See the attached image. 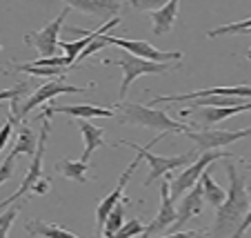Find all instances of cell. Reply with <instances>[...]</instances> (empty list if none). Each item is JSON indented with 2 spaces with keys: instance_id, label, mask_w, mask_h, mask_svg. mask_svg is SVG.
<instances>
[{
  "instance_id": "cell-1",
  "label": "cell",
  "mask_w": 251,
  "mask_h": 238,
  "mask_svg": "<svg viewBox=\"0 0 251 238\" xmlns=\"http://www.w3.org/2000/svg\"><path fill=\"white\" fill-rule=\"evenodd\" d=\"M225 167H227V176H229V189H227V198L218 207L216 218H213V229H211L213 238L231 236L251 207V198L249 191H247V178L238 172L233 158H227Z\"/></svg>"
},
{
  "instance_id": "cell-2",
  "label": "cell",
  "mask_w": 251,
  "mask_h": 238,
  "mask_svg": "<svg viewBox=\"0 0 251 238\" xmlns=\"http://www.w3.org/2000/svg\"><path fill=\"white\" fill-rule=\"evenodd\" d=\"M118 109H120V120L125 125L156 129L162 136H167V133H185L194 127L191 123L174 120L165 109H153V107L140 105V103H123V105H118Z\"/></svg>"
},
{
  "instance_id": "cell-3",
  "label": "cell",
  "mask_w": 251,
  "mask_h": 238,
  "mask_svg": "<svg viewBox=\"0 0 251 238\" xmlns=\"http://www.w3.org/2000/svg\"><path fill=\"white\" fill-rule=\"evenodd\" d=\"M49 129H51V123L47 118H43V125H40V136H38V147H36V154L31 156V165H29L27 174L23 178V185L9 196V198L0 200V210L14 205L18 203L23 196H27L29 191L38 196H45L49 191V178L43 176V165H45V143H47V136H49Z\"/></svg>"
},
{
  "instance_id": "cell-4",
  "label": "cell",
  "mask_w": 251,
  "mask_h": 238,
  "mask_svg": "<svg viewBox=\"0 0 251 238\" xmlns=\"http://www.w3.org/2000/svg\"><path fill=\"white\" fill-rule=\"evenodd\" d=\"M116 147H131L138 152L140 160L149 162V176L145 181V187L153 185L160 176H169L174 169H180V167H187L191 162V158H196V152H185L180 156H156V154L149 152V147H140L136 143H129V140H118Z\"/></svg>"
},
{
  "instance_id": "cell-5",
  "label": "cell",
  "mask_w": 251,
  "mask_h": 238,
  "mask_svg": "<svg viewBox=\"0 0 251 238\" xmlns=\"http://www.w3.org/2000/svg\"><path fill=\"white\" fill-rule=\"evenodd\" d=\"M114 65H118L120 69H123V82H120L118 98L125 103L129 87H131V82L136 80V78L169 74V72H174L176 67H178V62H165V65H158V62H149V60H142V58L131 56V53H125L120 60H114Z\"/></svg>"
},
{
  "instance_id": "cell-6",
  "label": "cell",
  "mask_w": 251,
  "mask_h": 238,
  "mask_svg": "<svg viewBox=\"0 0 251 238\" xmlns=\"http://www.w3.org/2000/svg\"><path fill=\"white\" fill-rule=\"evenodd\" d=\"M182 136H187V138L196 145V149H194L196 156H198V154L202 156V154H207V152H220V149L227 147V145L238 143V140L251 136V127L233 129V132H229V129H189V132H185Z\"/></svg>"
},
{
  "instance_id": "cell-7",
  "label": "cell",
  "mask_w": 251,
  "mask_h": 238,
  "mask_svg": "<svg viewBox=\"0 0 251 238\" xmlns=\"http://www.w3.org/2000/svg\"><path fill=\"white\" fill-rule=\"evenodd\" d=\"M89 89H94V85H89V87H74V85H65L60 78L49 80V82H45L43 87H38V89L33 91V94L25 100L23 105L18 107L14 120H18V123H20V120L27 118V114H31L36 107H43L45 103L53 100L56 96H62V94H85V91H89Z\"/></svg>"
},
{
  "instance_id": "cell-8",
  "label": "cell",
  "mask_w": 251,
  "mask_h": 238,
  "mask_svg": "<svg viewBox=\"0 0 251 238\" xmlns=\"http://www.w3.org/2000/svg\"><path fill=\"white\" fill-rule=\"evenodd\" d=\"M104 45H116V47H123L127 53L136 58H142V60L149 62H158V65H165V62H180L182 60V52H160L156 49L151 43L147 40H127V38H114L109 33L102 36Z\"/></svg>"
},
{
  "instance_id": "cell-9",
  "label": "cell",
  "mask_w": 251,
  "mask_h": 238,
  "mask_svg": "<svg viewBox=\"0 0 251 238\" xmlns=\"http://www.w3.org/2000/svg\"><path fill=\"white\" fill-rule=\"evenodd\" d=\"M220 158H231L229 154L225 152H207L202 154V156L198 158V160H194L189 167H185L180 174L176 178H171L169 181V194L171 198H180V196H185L187 191L191 189V187L196 185V183L200 181V176H202V172L207 169L209 165H211L213 160H220Z\"/></svg>"
},
{
  "instance_id": "cell-10",
  "label": "cell",
  "mask_w": 251,
  "mask_h": 238,
  "mask_svg": "<svg viewBox=\"0 0 251 238\" xmlns=\"http://www.w3.org/2000/svg\"><path fill=\"white\" fill-rule=\"evenodd\" d=\"M69 16V7H62V11L58 14V18H53L49 25H45L43 29H38V31L33 33H27L25 36V43L31 45V47L38 49V53L43 58H53L56 56V47L58 43H60V31H62V25H65V18Z\"/></svg>"
},
{
  "instance_id": "cell-11",
  "label": "cell",
  "mask_w": 251,
  "mask_h": 238,
  "mask_svg": "<svg viewBox=\"0 0 251 238\" xmlns=\"http://www.w3.org/2000/svg\"><path fill=\"white\" fill-rule=\"evenodd\" d=\"M174 220H176V200L169 194V181H165L160 187V207H158V214L153 216L151 223L145 225L142 238H153V236H160V234L169 232Z\"/></svg>"
},
{
  "instance_id": "cell-12",
  "label": "cell",
  "mask_w": 251,
  "mask_h": 238,
  "mask_svg": "<svg viewBox=\"0 0 251 238\" xmlns=\"http://www.w3.org/2000/svg\"><path fill=\"white\" fill-rule=\"evenodd\" d=\"M209 96H229V98H251V87L240 85V87H211V89H198L191 94H180V96H156L149 103V107L158 105V103H194L198 98H209Z\"/></svg>"
},
{
  "instance_id": "cell-13",
  "label": "cell",
  "mask_w": 251,
  "mask_h": 238,
  "mask_svg": "<svg viewBox=\"0 0 251 238\" xmlns=\"http://www.w3.org/2000/svg\"><path fill=\"white\" fill-rule=\"evenodd\" d=\"M251 109V100L242 103L240 107H202V109H182V116H194L196 123H191L196 129H211V125H218L223 120L231 118L236 114Z\"/></svg>"
},
{
  "instance_id": "cell-14",
  "label": "cell",
  "mask_w": 251,
  "mask_h": 238,
  "mask_svg": "<svg viewBox=\"0 0 251 238\" xmlns=\"http://www.w3.org/2000/svg\"><path fill=\"white\" fill-rule=\"evenodd\" d=\"M202 203H204V196H202V187H200V181H198L185 196H182L180 207H176V220H174V225L169 227L167 234L180 232L182 225H187L194 216H200V212H202Z\"/></svg>"
},
{
  "instance_id": "cell-15",
  "label": "cell",
  "mask_w": 251,
  "mask_h": 238,
  "mask_svg": "<svg viewBox=\"0 0 251 238\" xmlns=\"http://www.w3.org/2000/svg\"><path fill=\"white\" fill-rule=\"evenodd\" d=\"M138 162H140V156H138V158H133V160H131V165H129L127 169H125V172H123V176L118 178V185L114 187V191H111L109 196H104V198L100 200L98 210H96V223H98V229H100V232H102V227H104V220H107V216H109V212L114 210L116 205H118L120 200H125V187H127V183H129V178H131V174L136 172Z\"/></svg>"
},
{
  "instance_id": "cell-16",
  "label": "cell",
  "mask_w": 251,
  "mask_h": 238,
  "mask_svg": "<svg viewBox=\"0 0 251 238\" xmlns=\"http://www.w3.org/2000/svg\"><path fill=\"white\" fill-rule=\"evenodd\" d=\"M53 114H67L80 120H91V118H111L116 111L100 105H51L40 111V118H49Z\"/></svg>"
},
{
  "instance_id": "cell-17",
  "label": "cell",
  "mask_w": 251,
  "mask_h": 238,
  "mask_svg": "<svg viewBox=\"0 0 251 238\" xmlns=\"http://www.w3.org/2000/svg\"><path fill=\"white\" fill-rule=\"evenodd\" d=\"M69 9H78L82 14H91L98 18H116L118 11L123 9V2L118 0H69L67 2Z\"/></svg>"
},
{
  "instance_id": "cell-18",
  "label": "cell",
  "mask_w": 251,
  "mask_h": 238,
  "mask_svg": "<svg viewBox=\"0 0 251 238\" xmlns=\"http://www.w3.org/2000/svg\"><path fill=\"white\" fill-rule=\"evenodd\" d=\"M149 20H151V27L156 36L169 33L174 29L176 20H178V0H169V2L160 5L158 9L149 11Z\"/></svg>"
},
{
  "instance_id": "cell-19",
  "label": "cell",
  "mask_w": 251,
  "mask_h": 238,
  "mask_svg": "<svg viewBox=\"0 0 251 238\" xmlns=\"http://www.w3.org/2000/svg\"><path fill=\"white\" fill-rule=\"evenodd\" d=\"M80 133H82V140H85V152H82V162H87L91 158V154L96 149L104 147V129L102 127H96L91 125L89 120H80Z\"/></svg>"
},
{
  "instance_id": "cell-20",
  "label": "cell",
  "mask_w": 251,
  "mask_h": 238,
  "mask_svg": "<svg viewBox=\"0 0 251 238\" xmlns=\"http://www.w3.org/2000/svg\"><path fill=\"white\" fill-rule=\"evenodd\" d=\"M27 232L31 236H43V238H78L69 229L60 227V225H53V223H45V220H29Z\"/></svg>"
},
{
  "instance_id": "cell-21",
  "label": "cell",
  "mask_w": 251,
  "mask_h": 238,
  "mask_svg": "<svg viewBox=\"0 0 251 238\" xmlns=\"http://www.w3.org/2000/svg\"><path fill=\"white\" fill-rule=\"evenodd\" d=\"M200 187H202V196H204V200H207L211 207H216L218 210L220 205L225 203V198H227V191L223 189V187L218 185V183L211 178V174L204 169L202 172V176H200Z\"/></svg>"
},
{
  "instance_id": "cell-22",
  "label": "cell",
  "mask_w": 251,
  "mask_h": 238,
  "mask_svg": "<svg viewBox=\"0 0 251 238\" xmlns=\"http://www.w3.org/2000/svg\"><path fill=\"white\" fill-rule=\"evenodd\" d=\"M87 169H89V162L71 160V158H62L60 165H58V172L62 176L76 183H87Z\"/></svg>"
},
{
  "instance_id": "cell-23",
  "label": "cell",
  "mask_w": 251,
  "mask_h": 238,
  "mask_svg": "<svg viewBox=\"0 0 251 238\" xmlns=\"http://www.w3.org/2000/svg\"><path fill=\"white\" fill-rule=\"evenodd\" d=\"M36 147H38L36 133H33L29 127H23L18 132V138H16V145H14V149H11L9 156L16 158L18 154H29V156H33V154H36Z\"/></svg>"
},
{
  "instance_id": "cell-24",
  "label": "cell",
  "mask_w": 251,
  "mask_h": 238,
  "mask_svg": "<svg viewBox=\"0 0 251 238\" xmlns=\"http://www.w3.org/2000/svg\"><path fill=\"white\" fill-rule=\"evenodd\" d=\"M125 210H127V200H120L118 205L109 212V216L104 220V227H102V238H111L125 225Z\"/></svg>"
},
{
  "instance_id": "cell-25",
  "label": "cell",
  "mask_w": 251,
  "mask_h": 238,
  "mask_svg": "<svg viewBox=\"0 0 251 238\" xmlns=\"http://www.w3.org/2000/svg\"><path fill=\"white\" fill-rule=\"evenodd\" d=\"M247 100L240 98H229V96H209V98H198L191 103V107L185 109H202V107H240Z\"/></svg>"
},
{
  "instance_id": "cell-26",
  "label": "cell",
  "mask_w": 251,
  "mask_h": 238,
  "mask_svg": "<svg viewBox=\"0 0 251 238\" xmlns=\"http://www.w3.org/2000/svg\"><path fill=\"white\" fill-rule=\"evenodd\" d=\"M16 72H23V74H29V76H40V78H53L56 80L58 76H65L67 69H60V67H33L31 62L27 65H14Z\"/></svg>"
},
{
  "instance_id": "cell-27",
  "label": "cell",
  "mask_w": 251,
  "mask_h": 238,
  "mask_svg": "<svg viewBox=\"0 0 251 238\" xmlns=\"http://www.w3.org/2000/svg\"><path fill=\"white\" fill-rule=\"evenodd\" d=\"M249 29H251V18H247V20H240V23H229V25H223V27L209 29L207 36L216 38V36H229V33H245Z\"/></svg>"
},
{
  "instance_id": "cell-28",
  "label": "cell",
  "mask_w": 251,
  "mask_h": 238,
  "mask_svg": "<svg viewBox=\"0 0 251 238\" xmlns=\"http://www.w3.org/2000/svg\"><path fill=\"white\" fill-rule=\"evenodd\" d=\"M142 229H145V227H142L140 220L131 218V220H127V223H125L111 238H136V236H142Z\"/></svg>"
},
{
  "instance_id": "cell-29",
  "label": "cell",
  "mask_w": 251,
  "mask_h": 238,
  "mask_svg": "<svg viewBox=\"0 0 251 238\" xmlns=\"http://www.w3.org/2000/svg\"><path fill=\"white\" fill-rule=\"evenodd\" d=\"M18 214H20V205L9 207L5 214H0V238H9V229H11V225H14V220Z\"/></svg>"
},
{
  "instance_id": "cell-30",
  "label": "cell",
  "mask_w": 251,
  "mask_h": 238,
  "mask_svg": "<svg viewBox=\"0 0 251 238\" xmlns=\"http://www.w3.org/2000/svg\"><path fill=\"white\" fill-rule=\"evenodd\" d=\"M14 123H16V120L9 116V118L2 123V127H0V154H2V149L7 147V143H9L11 132H14Z\"/></svg>"
},
{
  "instance_id": "cell-31",
  "label": "cell",
  "mask_w": 251,
  "mask_h": 238,
  "mask_svg": "<svg viewBox=\"0 0 251 238\" xmlns=\"http://www.w3.org/2000/svg\"><path fill=\"white\" fill-rule=\"evenodd\" d=\"M29 87V82H20V85H16V87H11V89H2L0 91V100H16L18 98L20 100V96L25 94V89Z\"/></svg>"
},
{
  "instance_id": "cell-32",
  "label": "cell",
  "mask_w": 251,
  "mask_h": 238,
  "mask_svg": "<svg viewBox=\"0 0 251 238\" xmlns=\"http://www.w3.org/2000/svg\"><path fill=\"white\" fill-rule=\"evenodd\" d=\"M11 172H14V158L7 156L5 162L0 165V185H5L7 181L11 178Z\"/></svg>"
},
{
  "instance_id": "cell-33",
  "label": "cell",
  "mask_w": 251,
  "mask_h": 238,
  "mask_svg": "<svg viewBox=\"0 0 251 238\" xmlns=\"http://www.w3.org/2000/svg\"><path fill=\"white\" fill-rule=\"evenodd\" d=\"M102 47H107V45H104L102 36H100V38H98V40H94V43H91V45H89V47H87V49H85V52H82V53H80V56H78L76 65H78V62H80V60H85V58H89V56H91V53L100 52V49H102Z\"/></svg>"
},
{
  "instance_id": "cell-34",
  "label": "cell",
  "mask_w": 251,
  "mask_h": 238,
  "mask_svg": "<svg viewBox=\"0 0 251 238\" xmlns=\"http://www.w3.org/2000/svg\"><path fill=\"white\" fill-rule=\"evenodd\" d=\"M249 227H251V207H249V212L245 214L242 223L238 225V229H236V232H233L229 238H245V234H247V229H249Z\"/></svg>"
},
{
  "instance_id": "cell-35",
  "label": "cell",
  "mask_w": 251,
  "mask_h": 238,
  "mask_svg": "<svg viewBox=\"0 0 251 238\" xmlns=\"http://www.w3.org/2000/svg\"><path fill=\"white\" fill-rule=\"evenodd\" d=\"M158 238H209L207 232H176V234H165Z\"/></svg>"
},
{
  "instance_id": "cell-36",
  "label": "cell",
  "mask_w": 251,
  "mask_h": 238,
  "mask_svg": "<svg viewBox=\"0 0 251 238\" xmlns=\"http://www.w3.org/2000/svg\"><path fill=\"white\" fill-rule=\"evenodd\" d=\"M245 167H247V169H249V172H251V160H245Z\"/></svg>"
},
{
  "instance_id": "cell-37",
  "label": "cell",
  "mask_w": 251,
  "mask_h": 238,
  "mask_svg": "<svg viewBox=\"0 0 251 238\" xmlns=\"http://www.w3.org/2000/svg\"><path fill=\"white\" fill-rule=\"evenodd\" d=\"M247 58H249V60H251V49H249V53H247Z\"/></svg>"
}]
</instances>
